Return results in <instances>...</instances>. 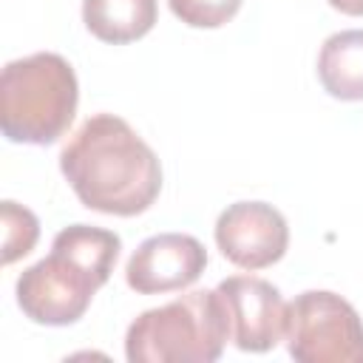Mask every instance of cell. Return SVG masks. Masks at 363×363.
Returning <instances> with one entry per match:
<instances>
[{"mask_svg": "<svg viewBox=\"0 0 363 363\" xmlns=\"http://www.w3.org/2000/svg\"><path fill=\"white\" fill-rule=\"evenodd\" d=\"M170 11L190 28H218L233 20L241 0H167Z\"/></svg>", "mask_w": 363, "mask_h": 363, "instance_id": "obj_12", "label": "cell"}, {"mask_svg": "<svg viewBox=\"0 0 363 363\" xmlns=\"http://www.w3.org/2000/svg\"><path fill=\"white\" fill-rule=\"evenodd\" d=\"M230 340V315L218 289H196L145 309L125 335L130 363H213Z\"/></svg>", "mask_w": 363, "mask_h": 363, "instance_id": "obj_4", "label": "cell"}, {"mask_svg": "<svg viewBox=\"0 0 363 363\" xmlns=\"http://www.w3.org/2000/svg\"><path fill=\"white\" fill-rule=\"evenodd\" d=\"M227 303L230 340L241 352H269L284 340L286 303L281 289L255 275H230L216 286Z\"/></svg>", "mask_w": 363, "mask_h": 363, "instance_id": "obj_7", "label": "cell"}, {"mask_svg": "<svg viewBox=\"0 0 363 363\" xmlns=\"http://www.w3.org/2000/svg\"><path fill=\"white\" fill-rule=\"evenodd\" d=\"M79 85L71 62L37 51L6 62L0 74V128L17 145H51L74 122Z\"/></svg>", "mask_w": 363, "mask_h": 363, "instance_id": "obj_3", "label": "cell"}, {"mask_svg": "<svg viewBox=\"0 0 363 363\" xmlns=\"http://www.w3.org/2000/svg\"><path fill=\"white\" fill-rule=\"evenodd\" d=\"M119 250L122 238L111 230L91 224L62 227L51 241V252L20 272L14 286L17 306L40 326L77 323L88 312L94 292L108 284Z\"/></svg>", "mask_w": 363, "mask_h": 363, "instance_id": "obj_2", "label": "cell"}, {"mask_svg": "<svg viewBox=\"0 0 363 363\" xmlns=\"http://www.w3.org/2000/svg\"><path fill=\"white\" fill-rule=\"evenodd\" d=\"M60 170L77 199L105 216H139L162 190L159 156L116 113L88 116L62 147Z\"/></svg>", "mask_w": 363, "mask_h": 363, "instance_id": "obj_1", "label": "cell"}, {"mask_svg": "<svg viewBox=\"0 0 363 363\" xmlns=\"http://www.w3.org/2000/svg\"><path fill=\"white\" fill-rule=\"evenodd\" d=\"M216 244L230 264L264 269L284 258L289 227L281 210L267 201H235L216 218Z\"/></svg>", "mask_w": 363, "mask_h": 363, "instance_id": "obj_6", "label": "cell"}, {"mask_svg": "<svg viewBox=\"0 0 363 363\" xmlns=\"http://www.w3.org/2000/svg\"><path fill=\"white\" fill-rule=\"evenodd\" d=\"M159 17V0H82L85 28L111 45L145 37Z\"/></svg>", "mask_w": 363, "mask_h": 363, "instance_id": "obj_10", "label": "cell"}, {"mask_svg": "<svg viewBox=\"0 0 363 363\" xmlns=\"http://www.w3.org/2000/svg\"><path fill=\"white\" fill-rule=\"evenodd\" d=\"M284 340L298 363H363V320L329 289H306L286 303Z\"/></svg>", "mask_w": 363, "mask_h": 363, "instance_id": "obj_5", "label": "cell"}, {"mask_svg": "<svg viewBox=\"0 0 363 363\" xmlns=\"http://www.w3.org/2000/svg\"><path fill=\"white\" fill-rule=\"evenodd\" d=\"M0 218H3V264L9 267L34 250L40 238V221L28 207L11 199L0 204Z\"/></svg>", "mask_w": 363, "mask_h": 363, "instance_id": "obj_11", "label": "cell"}, {"mask_svg": "<svg viewBox=\"0 0 363 363\" xmlns=\"http://www.w3.org/2000/svg\"><path fill=\"white\" fill-rule=\"evenodd\" d=\"M207 250L187 233H159L145 238L125 267V281L139 295H162L187 289L201 278Z\"/></svg>", "mask_w": 363, "mask_h": 363, "instance_id": "obj_8", "label": "cell"}, {"mask_svg": "<svg viewBox=\"0 0 363 363\" xmlns=\"http://www.w3.org/2000/svg\"><path fill=\"white\" fill-rule=\"evenodd\" d=\"M318 79L335 99H363V28L337 31L323 40L318 54Z\"/></svg>", "mask_w": 363, "mask_h": 363, "instance_id": "obj_9", "label": "cell"}, {"mask_svg": "<svg viewBox=\"0 0 363 363\" xmlns=\"http://www.w3.org/2000/svg\"><path fill=\"white\" fill-rule=\"evenodd\" d=\"M335 11L349 14V17H363V0H326Z\"/></svg>", "mask_w": 363, "mask_h": 363, "instance_id": "obj_13", "label": "cell"}]
</instances>
